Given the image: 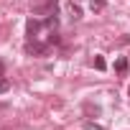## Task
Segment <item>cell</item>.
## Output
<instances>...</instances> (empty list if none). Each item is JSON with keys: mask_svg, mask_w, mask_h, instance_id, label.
Listing matches in <instances>:
<instances>
[{"mask_svg": "<svg viewBox=\"0 0 130 130\" xmlns=\"http://www.w3.org/2000/svg\"><path fill=\"white\" fill-rule=\"evenodd\" d=\"M8 89H10V79H8V77H0V94L8 92Z\"/></svg>", "mask_w": 130, "mask_h": 130, "instance_id": "obj_8", "label": "cell"}, {"mask_svg": "<svg viewBox=\"0 0 130 130\" xmlns=\"http://www.w3.org/2000/svg\"><path fill=\"white\" fill-rule=\"evenodd\" d=\"M48 51V43H41V41H26V54H31V56H43Z\"/></svg>", "mask_w": 130, "mask_h": 130, "instance_id": "obj_2", "label": "cell"}, {"mask_svg": "<svg viewBox=\"0 0 130 130\" xmlns=\"http://www.w3.org/2000/svg\"><path fill=\"white\" fill-rule=\"evenodd\" d=\"M3 107H5V105H3V102H0V110H3Z\"/></svg>", "mask_w": 130, "mask_h": 130, "instance_id": "obj_12", "label": "cell"}, {"mask_svg": "<svg viewBox=\"0 0 130 130\" xmlns=\"http://www.w3.org/2000/svg\"><path fill=\"white\" fill-rule=\"evenodd\" d=\"M31 3H33V5H36V3H43V0H31Z\"/></svg>", "mask_w": 130, "mask_h": 130, "instance_id": "obj_11", "label": "cell"}, {"mask_svg": "<svg viewBox=\"0 0 130 130\" xmlns=\"http://www.w3.org/2000/svg\"><path fill=\"white\" fill-rule=\"evenodd\" d=\"M105 5H107V0H89V8H92L94 13H97V10H102Z\"/></svg>", "mask_w": 130, "mask_h": 130, "instance_id": "obj_6", "label": "cell"}, {"mask_svg": "<svg viewBox=\"0 0 130 130\" xmlns=\"http://www.w3.org/2000/svg\"><path fill=\"white\" fill-rule=\"evenodd\" d=\"M69 13H72V15H69L72 21H79V18H82V10H79V5H74V3L69 5Z\"/></svg>", "mask_w": 130, "mask_h": 130, "instance_id": "obj_5", "label": "cell"}, {"mask_svg": "<svg viewBox=\"0 0 130 130\" xmlns=\"http://www.w3.org/2000/svg\"><path fill=\"white\" fill-rule=\"evenodd\" d=\"M46 43H48V46H56V43H61L59 33H54V31H51V33H48V38H46Z\"/></svg>", "mask_w": 130, "mask_h": 130, "instance_id": "obj_7", "label": "cell"}, {"mask_svg": "<svg viewBox=\"0 0 130 130\" xmlns=\"http://www.w3.org/2000/svg\"><path fill=\"white\" fill-rule=\"evenodd\" d=\"M94 69H97V72L105 69V59H102V56H94Z\"/></svg>", "mask_w": 130, "mask_h": 130, "instance_id": "obj_9", "label": "cell"}, {"mask_svg": "<svg viewBox=\"0 0 130 130\" xmlns=\"http://www.w3.org/2000/svg\"><path fill=\"white\" fill-rule=\"evenodd\" d=\"M115 72H117V74H125V72H127V59H125V56L115 59Z\"/></svg>", "mask_w": 130, "mask_h": 130, "instance_id": "obj_4", "label": "cell"}, {"mask_svg": "<svg viewBox=\"0 0 130 130\" xmlns=\"http://www.w3.org/2000/svg\"><path fill=\"white\" fill-rule=\"evenodd\" d=\"M56 10H59V0H43V5L41 3L33 5L36 15H56Z\"/></svg>", "mask_w": 130, "mask_h": 130, "instance_id": "obj_1", "label": "cell"}, {"mask_svg": "<svg viewBox=\"0 0 130 130\" xmlns=\"http://www.w3.org/2000/svg\"><path fill=\"white\" fill-rule=\"evenodd\" d=\"M0 77H5V64L0 61Z\"/></svg>", "mask_w": 130, "mask_h": 130, "instance_id": "obj_10", "label": "cell"}, {"mask_svg": "<svg viewBox=\"0 0 130 130\" xmlns=\"http://www.w3.org/2000/svg\"><path fill=\"white\" fill-rule=\"evenodd\" d=\"M41 28H43V23H41V21L28 18V21H26V38H28V41L38 38V31H41Z\"/></svg>", "mask_w": 130, "mask_h": 130, "instance_id": "obj_3", "label": "cell"}, {"mask_svg": "<svg viewBox=\"0 0 130 130\" xmlns=\"http://www.w3.org/2000/svg\"><path fill=\"white\" fill-rule=\"evenodd\" d=\"M127 97H130V87H127Z\"/></svg>", "mask_w": 130, "mask_h": 130, "instance_id": "obj_13", "label": "cell"}]
</instances>
